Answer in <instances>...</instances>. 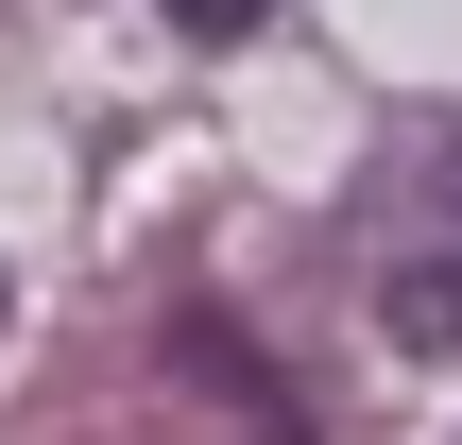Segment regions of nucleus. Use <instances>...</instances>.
<instances>
[{"instance_id": "2", "label": "nucleus", "mask_w": 462, "mask_h": 445, "mask_svg": "<svg viewBox=\"0 0 462 445\" xmlns=\"http://www.w3.org/2000/svg\"><path fill=\"white\" fill-rule=\"evenodd\" d=\"M171 17H189V34H257L274 0H171Z\"/></svg>"}, {"instance_id": "1", "label": "nucleus", "mask_w": 462, "mask_h": 445, "mask_svg": "<svg viewBox=\"0 0 462 445\" xmlns=\"http://www.w3.org/2000/svg\"><path fill=\"white\" fill-rule=\"evenodd\" d=\"M377 326H394L411 360H462V223H429V240L377 274Z\"/></svg>"}]
</instances>
